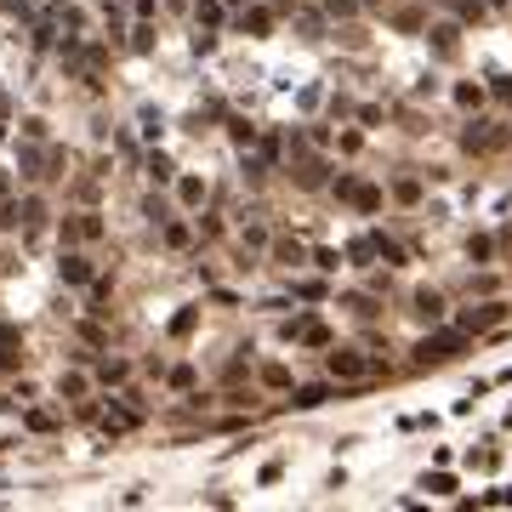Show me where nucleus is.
Masks as SVG:
<instances>
[{"mask_svg": "<svg viewBox=\"0 0 512 512\" xmlns=\"http://www.w3.org/2000/svg\"><path fill=\"white\" fill-rule=\"evenodd\" d=\"M364 370H370V364H364V359H359L353 348H341V353H330V376H348V381H359Z\"/></svg>", "mask_w": 512, "mask_h": 512, "instance_id": "nucleus-1", "label": "nucleus"}, {"mask_svg": "<svg viewBox=\"0 0 512 512\" xmlns=\"http://www.w3.org/2000/svg\"><path fill=\"white\" fill-rule=\"evenodd\" d=\"M415 313H421V319H439V313H444V302H439L433 290H421V296H415Z\"/></svg>", "mask_w": 512, "mask_h": 512, "instance_id": "nucleus-2", "label": "nucleus"}, {"mask_svg": "<svg viewBox=\"0 0 512 512\" xmlns=\"http://www.w3.org/2000/svg\"><path fill=\"white\" fill-rule=\"evenodd\" d=\"M450 348H455L450 336H439V341H421V359H450Z\"/></svg>", "mask_w": 512, "mask_h": 512, "instance_id": "nucleus-3", "label": "nucleus"}, {"mask_svg": "<svg viewBox=\"0 0 512 512\" xmlns=\"http://www.w3.org/2000/svg\"><path fill=\"white\" fill-rule=\"evenodd\" d=\"M63 279H92V268H85L80 256H63Z\"/></svg>", "mask_w": 512, "mask_h": 512, "instance_id": "nucleus-4", "label": "nucleus"}, {"mask_svg": "<svg viewBox=\"0 0 512 512\" xmlns=\"http://www.w3.org/2000/svg\"><path fill=\"white\" fill-rule=\"evenodd\" d=\"M296 404H302V410H313V404H325V387H302V393H296Z\"/></svg>", "mask_w": 512, "mask_h": 512, "instance_id": "nucleus-5", "label": "nucleus"}, {"mask_svg": "<svg viewBox=\"0 0 512 512\" xmlns=\"http://www.w3.org/2000/svg\"><path fill=\"white\" fill-rule=\"evenodd\" d=\"M183 199H188V205H199V199H205V183H194V177H188V183H183Z\"/></svg>", "mask_w": 512, "mask_h": 512, "instance_id": "nucleus-6", "label": "nucleus"}]
</instances>
